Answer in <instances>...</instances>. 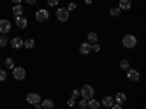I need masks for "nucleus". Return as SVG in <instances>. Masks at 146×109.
<instances>
[{
	"label": "nucleus",
	"mask_w": 146,
	"mask_h": 109,
	"mask_svg": "<svg viewBox=\"0 0 146 109\" xmlns=\"http://www.w3.org/2000/svg\"><path fill=\"white\" fill-rule=\"evenodd\" d=\"M121 42H123V47L124 48H129V50H130V48H135L136 45H137V38H136V36L135 35H124L123 36V41H121Z\"/></svg>",
	"instance_id": "1"
},
{
	"label": "nucleus",
	"mask_w": 146,
	"mask_h": 109,
	"mask_svg": "<svg viewBox=\"0 0 146 109\" xmlns=\"http://www.w3.org/2000/svg\"><path fill=\"white\" fill-rule=\"evenodd\" d=\"M80 96H82V99H92L94 98V87L91 86V84H85V86L80 89Z\"/></svg>",
	"instance_id": "2"
},
{
	"label": "nucleus",
	"mask_w": 146,
	"mask_h": 109,
	"mask_svg": "<svg viewBox=\"0 0 146 109\" xmlns=\"http://www.w3.org/2000/svg\"><path fill=\"white\" fill-rule=\"evenodd\" d=\"M56 16H57V19H58L60 22H67L69 18H70V12H69L66 7H60V9H57V12H56Z\"/></svg>",
	"instance_id": "3"
},
{
	"label": "nucleus",
	"mask_w": 146,
	"mask_h": 109,
	"mask_svg": "<svg viewBox=\"0 0 146 109\" xmlns=\"http://www.w3.org/2000/svg\"><path fill=\"white\" fill-rule=\"evenodd\" d=\"M12 70H13V71H12V74H13V77L16 80L22 81L23 79L27 77V71H25V68H23V67H13Z\"/></svg>",
	"instance_id": "4"
},
{
	"label": "nucleus",
	"mask_w": 146,
	"mask_h": 109,
	"mask_svg": "<svg viewBox=\"0 0 146 109\" xmlns=\"http://www.w3.org/2000/svg\"><path fill=\"white\" fill-rule=\"evenodd\" d=\"M48 18H50V13H48L47 9H40V10L35 13V19L38 20V22H44V20H47Z\"/></svg>",
	"instance_id": "5"
},
{
	"label": "nucleus",
	"mask_w": 146,
	"mask_h": 109,
	"mask_svg": "<svg viewBox=\"0 0 146 109\" xmlns=\"http://www.w3.org/2000/svg\"><path fill=\"white\" fill-rule=\"evenodd\" d=\"M127 79L131 81H139L140 80V73L135 68H129L127 70Z\"/></svg>",
	"instance_id": "6"
},
{
	"label": "nucleus",
	"mask_w": 146,
	"mask_h": 109,
	"mask_svg": "<svg viewBox=\"0 0 146 109\" xmlns=\"http://www.w3.org/2000/svg\"><path fill=\"white\" fill-rule=\"evenodd\" d=\"M27 102L31 103V105H36V103H40L41 102V96L38 93H29L27 96Z\"/></svg>",
	"instance_id": "7"
},
{
	"label": "nucleus",
	"mask_w": 146,
	"mask_h": 109,
	"mask_svg": "<svg viewBox=\"0 0 146 109\" xmlns=\"http://www.w3.org/2000/svg\"><path fill=\"white\" fill-rule=\"evenodd\" d=\"M10 28H12V25L7 19H0V32L7 33V32H10Z\"/></svg>",
	"instance_id": "8"
},
{
	"label": "nucleus",
	"mask_w": 146,
	"mask_h": 109,
	"mask_svg": "<svg viewBox=\"0 0 146 109\" xmlns=\"http://www.w3.org/2000/svg\"><path fill=\"white\" fill-rule=\"evenodd\" d=\"M10 47L13 48V50H19L21 47H23V39L22 38H19V36H15V38H12L10 39Z\"/></svg>",
	"instance_id": "9"
},
{
	"label": "nucleus",
	"mask_w": 146,
	"mask_h": 109,
	"mask_svg": "<svg viewBox=\"0 0 146 109\" xmlns=\"http://www.w3.org/2000/svg\"><path fill=\"white\" fill-rule=\"evenodd\" d=\"M91 47H92V44H89L88 41H86V42H82V44L79 45V53H80L82 55H88V54L91 53Z\"/></svg>",
	"instance_id": "10"
},
{
	"label": "nucleus",
	"mask_w": 146,
	"mask_h": 109,
	"mask_svg": "<svg viewBox=\"0 0 146 109\" xmlns=\"http://www.w3.org/2000/svg\"><path fill=\"white\" fill-rule=\"evenodd\" d=\"M118 9L120 10H130L131 9V0H120Z\"/></svg>",
	"instance_id": "11"
},
{
	"label": "nucleus",
	"mask_w": 146,
	"mask_h": 109,
	"mask_svg": "<svg viewBox=\"0 0 146 109\" xmlns=\"http://www.w3.org/2000/svg\"><path fill=\"white\" fill-rule=\"evenodd\" d=\"M27 25H28L27 18H23V16H18V18H16V26H18V28L25 29V28H27Z\"/></svg>",
	"instance_id": "12"
},
{
	"label": "nucleus",
	"mask_w": 146,
	"mask_h": 109,
	"mask_svg": "<svg viewBox=\"0 0 146 109\" xmlns=\"http://www.w3.org/2000/svg\"><path fill=\"white\" fill-rule=\"evenodd\" d=\"M126 100H127V96H126V93H123V92H118V93L115 95V99H114V102H117L118 105H123Z\"/></svg>",
	"instance_id": "13"
},
{
	"label": "nucleus",
	"mask_w": 146,
	"mask_h": 109,
	"mask_svg": "<svg viewBox=\"0 0 146 109\" xmlns=\"http://www.w3.org/2000/svg\"><path fill=\"white\" fill-rule=\"evenodd\" d=\"M101 102H102V106L104 108H111L113 103H114V98H113V96H105Z\"/></svg>",
	"instance_id": "14"
},
{
	"label": "nucleus",
	"mask_w": 146,
	"mask_h": 109,
	"mask_svg": "<svg viewBox=\"0 0 146 109\" xmlns=\"http://www.w3.org/2000/svg\"><path fill=\"white\" fill-rule=\"evenodd\" d=\"M100 106H101V102L100 100H96V99H89L88 100V108L89 109H100Z\"/></svg>",
	"instance_id": "15"
},
{
	"label": "nucleus",
	"mask_w": 146,
	"mask_h": 109,
	"mask_svg": "<svg viewBox=\"0 0 146 109\" xmlns=\"http://www.w3.org/2000/svg\"><path fill=\"white\" fill-rule=\"evenodd\" d=\"M41 106H42V109H53L54 102L51 99H44V100H41Z\"/></svg>",
	"instance_id": "16"
},
{
	"label": "nucleus",
	"mask_w": 146,
	"mask_h": 109,
	"mask_svg": "<svg viewBox=\"0 0 146 109\" xmlns=\"http://www.w3.org/2000/svg\"><path fill=\"white\" fill-rule=\"evenodd\" d=\"M88 42L89 44H96L98 42V33L96 32H89L88 33Z\"/></svg>",
	"instance_id": "17"
},
{
	"label": "nucleus",
	"mask_w": 146,
	"mask_h": 109,
	"mask_svg": "<svg viewBox=\"0 0 146 109\" xmlns=\"http://www.w3.org/2000/svg\"><path fill=\"white\" fill-rule=\"evenodd\" d=\"M13 15L18 18V16H22V13H23V7H22V5H16L15 7H13Z\"/></svg>",
	"instance_id": "18"
},
{
	"label": "nucleus",
	"mask_w": 146,
	"mask_h": 109,
	"mask_svg": "<svg viewBox=\"0 0 146 109\" xmlns=\"http://www.w3.org/2000/svg\"><path fill=\"white\" fill-rule=\"evenodd\" d=\"M9 44V38H7V36H6V33H2V35H0V47H6Z\"/></svg>",
	"instance_id": "19"
},
{
	"label": "nucleus",
	"mask_w": 146,
	"mask_h": 109,
	"mask_svg": "<svg viewBox=\"0 0 146 109\" xmlns=\"http://www.w3.org/2000/svg\"><path fill=\"white\" fill-rule=\"evenodd\" d=\"M23 47L25 48H28V50H32V48L35 47V41L34 39H27V41H23Z\"/></svg>",
	"instance_id": "20"
},
{
	"label": "nucleus",
	"mask_w": 146,
	"mask_h": 109,
	"mask_svg": "<svg viewBox=\"0 0 146 109\" xmlns=\"http://www.w3.org/2000/svg\"><path fill=\"white\" fill-rule=\"evenodd\" d=\"M120 68L124 70V71H127V70L130 68V63L127 61V60H121V61H120Z\"/></svg>",
	"instance_id": "21"
},
{
	"label": "nucleus",
	"mask_w": 146,
	"mask_h": 109,
	"mask_svg": "<svg viewBox=\"0 0 146 109\" xmlns=\"http://www.w3.org/2000/svg\"><path fill=\"white\" fill-rule=\"evenodd\" d=\"M110 15L114 16V18H117V16L121 15V10H120L118 7H111V9H110Z\"/></svg>",
	"instance_id": "22"
},
{
	"label": "nucleus",
	"mask_w": 146,
	"mask_h": 109,
	"mask_svg": "<svg viewBox=\"0 0 146 109\" xmlns=\"http://www.w3.org/2000/svg\"><path fill=\"white\" fill-rule=\"evenodd\" d=\"M5 67H7V68H13V67H15L13 58H6V60H5Z\"/></svg>",
	"instance_id": "23"
},
{
	"label": "nucleus",
	"mask_w": 146,
	"mask_h": 109,
	"mask_svg": "<svg viewBox=\"0 0 146 109\" xmlns=\"http://www.w3.org/2000/svg\"><path fill=\"white\" fill-rule=\"evenodd\" d=\"M79 96H80V90H78V89H75V90H72V96H70V98L72 99H79Z\"/></svg>",
	"instance_id": "24"
},
{
	"label": "nucleus",
	"mask_w": 146,
	"mask_h": 109,
	"mask_svg": "<svg viewBox=\"0 0 146 109\" xmlns=\"http://www.w3.org/2000/svg\"><path fill=\"white\" fill-rule=\"evenodd\" d=\"M79 108L80 109H86L88 108V100L86 99H80L79 100Z\"/></svg>",
	"instance_id": "25"
},
{
	"label": "nucleus",
	"mask_w": 146,
	"mask_h": 109,
	"mask_svg": "<svg viewBox=\"0 0 146 109\" xmlns=\"http://www.w3.org/2000/svg\"><path fill=\"white\" fill-rule=\"evenodd\" d=\"M6 77H7V74H6V71H5V70H2V68H0V81H5V80H6Z\"/></svg>",
	"instance_id": "26"
},
{
	"label": "nucleus",
	"mask_w": 146,
	"mask_h": 109,
	"mask_svg": "<svg viewBox=\"0 0 146 109\" xmlns=\"http://www.w3.org/2000/svg\"><path fill=\"white\" fill-rule=\"evenodd\" d=\"M91 50H92L94 53H98V51L101 50V47H100L98 44H92V47H91Z\"/></svg>",
	"instance_id": "27"
},
{
	"label": "nucleus",
	"mask_w": 146,
	"mask_h": 109,
	"mask_svg": "<svg viewBox=\"0 0 146 109\" xmlns=\"http://www.w3.org/2000/svg\"><path fill=\"white\" fill-rule=\"evenodd\" d=\"M58 2H60V0H47V3L50 5V6H57Z\"/></svg>",
	"instance_id": "28"
},
{
	"label": "nucleus",
	"mask_w": 146,
	"mask_h": 109,
	"mask_svg": "<svg viewBox=\"0 0 146 109\" xmlns=\"http://www.w3.org/2000/svg\"><path fill=\"white\" fill-rule=\"evenodd\" d=\"M75 105H76V100H75V99H72V98H70V99L67 100V106L73 108V106H75Z\"/></svg>",
	"instance_id": "29"
},
{
	"label": "nucleus",
	"mask_w": 146,
	"mask_h": 109,
	"mask_svg": "<svg viewBox=\"0 0 146 109\" xmlns=\"http://www.w3.org/2000/svg\"><path fill=\"white\" fill-rule=\"evenodd\" d=\"M66 9H67L69 12H72V10H75V9H76V5H75V3H70V5H69Z\"/></svg>",
	"instance_id": "30"
},
{
	"label": "nucleus",
	"mask_w": 146,
	"mask_h": 109,
	"mask_svg": "<svg viewBox=\"0 0 146 109\" xmlns=\"http://www.w3.org/2000/svg\"><path fill=\"white\" fill-rule=\"evenodd\" d=\"M111 108H113V109H123V108H121V105H118V103H113Z\"/></svg>",
	"instance_id": "31"
},
{
	"label": "nucleus",
	"mask_w": 146,
	"mask_h": 109,
	"mask_svg": "<svg viewBox=\"0 0 146 109\" xmlns=\"http://www.w3.org/2000/svg\"><path fill=\"white\" fill-rule=\"evenodd\" d=\"M25 2H27L28 5H34V3L36 2V0H25Z\"/></svg>",
	"instance_id": "32"
},
{
	"label": "nucleus",
	"mask_w": 146,
	"mask_h": 109,
	"mask_svg": "<svg viewBox=\"0 0 146 109\" xmlns=\"http://www.w3.org/2000/svg\"><path fill=\"white\" fill-rule=\"evenodd\" d=\"M34 106H35V109H42L41 103H36V105H34Z\"/></svg>",
	"instance_id": "33"
},
{
	"label": "nucleus",
	"mask_w": 146,
	"mask_h": 109,
	"mask_svg": "<svg viewBox=\"0 0 146 109\" xmlns=\"http://www.w3.org/2000/svg\"><path fill=\"white\" fill-rule=\"evenodd\" d=\"M83 2L86 3V5H92V0H83Z\"/></svg>",
	"instance_id": "34"
},
{
	"label": "nucleus",
	"mask_w": 146,
	"mask_h": 109,
	"mask_svg": "<svg viewBox=\"0 0 146 109\" xmlns=\"http://www.w3.org/2000/svg\"><path fill=\"white\" fill-rule=\"evenodd\" d=\"M12 2H13V3H16V5H21V2H22V0H12Z\"/></svg>",
	"instance_id": "35"
}]
</instances>
